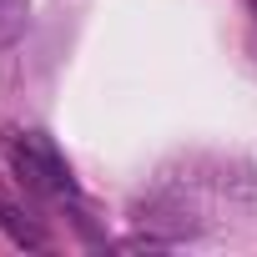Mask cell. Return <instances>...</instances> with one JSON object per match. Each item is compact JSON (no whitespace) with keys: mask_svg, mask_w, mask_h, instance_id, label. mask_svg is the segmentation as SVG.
<instances>
[{"mask_svg":"<svg viewBox=\"0 0 257 257\" xmlns=\"http://www.w3.org/2000/svg\"><path fill=\"white\" fill-rule=\"evenodd\" d=\"M26 16H31V0H0V46H11L26 31Z\"/></svg>","mask_w":257,"mask_h":257,"instance_id":"7a4b0ae2","label":"cell"},{"mask_svg":"<svg viewBox=\"0 0 257 257\" xmlns=\"http://www.w3.org/2000/svg\"><path fill=\"white\" fill-rule=\"evenodd\" d=\"M6 217H11V207H6V202H0V222H6Z\"/></svg>","mask_w":257,"mask_h":257,"instance_id":"3957f363","label":"cell"},{"mask_svg":"<svg viewBox=\"0 0 257 257\" xmlns=\"http://www.w3.org/2000/svg\"><path fill=\"white\" fill-rule=\"evenodd\" d=\"M6 162H11V172H16L31 192H41V197H71V192H76L71 167H66L61 152H56L46 137H36V132H11V137H6Z\"/></svg>","mask_w":257,"mask_h":257,"instance_id":"6da1fadb","label":"cell"}]
</instances>
